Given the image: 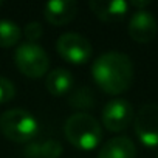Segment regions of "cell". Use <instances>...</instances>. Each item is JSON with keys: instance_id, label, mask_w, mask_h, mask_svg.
<instances>
[{"instance_id": "1", "label": "cell", "mask_w": 158, "mask_h": 158, "mask_svg": "<svg viewBox=\"0 0 158 158\" xmlns=\"http://www.w3.org/2000/svg\"><path fill=\"white\" fill-rule=\"evenodd\" d=\"M95 82L110 95L126 92L133 79V64L130 57L119 51H109L101 54L92 65Z\"/></svg>"}, {"instance_id": "2", "label": "cell", "mask_w": 158, "mask_h": 158, "mask_svg": "<svg viewBox=\"0 0 158 158\" xmlns=\"http://www.w3.org/2000/svg\"><path fill=\"white\" fill-rule=\"evenodd\" d=\"M64 132L67 139L81 150H92L95 149L101 138L102 130L99 123L85 112L73 113L64 126Z\"/></svg>"}, {"instance_id": "3", "label": "cell", "mask_w": 158, "mask_h": 158, "mask_svg": "<svg viewBox=\"0 0 158 158\" xmlns=\"http://www.w3.org/2000/svg\"><path fill=\"white\" fill-rule=\"evenodd\" d=\"M0 129L8 139L25 143L37 135L39 123L36 116L25 109H10L0 116Z\"/></svg>"}, {"instance_id": "4", "label": "cell", "mask_w": 158, "mask_h": 158, "mask_svg": "<svg viewBox=\"0 0 158 158\" xmlns=\"http://www.w3.org/2000/svg\"><path fill=\"white\" fill-rule=\"evenodd\" d=\"M14 60L17 68L28 77H40L47 73L50 65V57L47 51L37 44H22L16 53Z\"/></svg>"}, {"instance_id": "5", "label": "cell", "mask_w": 158, "mask_h": 158, "mask_svg": "<svg viewBox=\"0 0 158 158\" xmlns=\"http://www.w3.org/2000/svg\"><path fill=\"white\" fill-rule=\"evenodd\" d=\"M57 53L71 64H84L92 56L90 40L79 33H64L56 42Z\"/></svg>"}, {"instance_id": "6", "label": "cell", "mask_w": 158, "mask_h": 158, "mask_svg": "<svg viewBox=\"0 0 158 158\" xmlns=\"http://www.w3.org/2000/svg\"><path fill=\"white\" fill-rule=\"evenodd\" d=\"M135 133L139 141L147 147L158 146V106H143L135 118Z\"/></svg>"}, {"instance_id": "7", "label": "cell", "mask_w": 158, "mask_h": 158, "mask_svg": "<svg viewBox=\"0 0 158 158\" xmlns=\"http://www.w3.org/2000/svg\"><path fill=\"white\" fill-rule=\"evenodd\" d=\"M133 118V107L123 98H115L102 109V124L112 132L124 130Z\"/></svg>"}, {"instance_id": "8", "label": "cell", "mask_w": 158, "mask_h": 158, "mask_svg": "<svg viewBox=\"0 0 158 158\" xmlns=\"http://www.w3.org/2000/svg\"><path fill=\"white\" fill-rule=\"evenodd\" d=\"M127 30L133 40L146 44L155 39L158 33V23L153 14L147 10H136L129 20Z\"/></svg>"}, {"instance_id": "9", "label": "cell", "mask_w": 158, "mask_h": 158, "mask_svg": "<svg viewBox=\"0 0 158 158\" xmlns=\"http://www.w3.org/2000/svg\"><path fill=\"white\" fill-rule=\"evenodd\" d=\"M76 13H77V3L74 0H50L44 6L45 19L54 27L68 23L70 20L74 19Z\"/></svg>"}, {"instance_id": "10", "label": "cell", "mask_w": 158, "mask_h": 158, "mask_svg": "<svg viewBox=\"0 0 158 158\" xmlns=\"http://www.w3.org/2000/svg\"><path fill=\"white\" fill-rule=\"evenodd\" d=\"M129 3L126 0H92L90 8L96 17L104 22H115L126 16L129 10Z\"/></svg>"}, {"instance_id": "11", "label": "cell", "mask_w": 158, "mask_h": 158, "mask_svg": "<svg viewBox=\"0 0 158 158\" xmlns=\"http://www.w3.org/2000/svg\"><path fill=\"white\" fill-rule=\"evenodd\" d=\"M136 147L132 139L126 136H115L109 139L98 153V158H135Z\"/></svg>"}, {"instance_id": "12", "label": "cell", "mask_w": 158, "mask_h": 158, "mask_svg": "<svg viewBox=\"0 0 158 158\" xmlns=\"http://www.w3.org/2000/svg\"><path fill=\"white\" fill-rule=\"evenodd\" d=\"M45 84H47V89L51 95L62 96L71 90V87L74 84V79H73L71 71H68L65 68H56L47 74Z\"/></svg>"}, {"instance_id": "13", "label": "cell", "mask_w": 158, "mask_h": 158, "mask_svg": "<svg viewBox=\"0 0 158 158\" xmlns=\"http://www.w3.org/2000/svg\"><path fill=\"white\" fill-rule=\"evenodd\" d=\"M22 36L20 27L8 19H0V47L8 48L19 42Z\"/></svg>"}, {"instance_id": "14", "label": "cell", "mask_w": 158, "mask_h": 158, "mask_svg": "<svg viewBox=\"0 0 158 158\" xmlns=\"http://www.w3.org/2000/svg\"><path fill=\"white\" fill-rule=\"evenodd\" d=\"M27 153L30 158H59L62 153V146L57 141L50 139L40 144L30 146Z\"/></svg>"}, {"instance_id": "15", "label": "cell", "mask_w": 158, "mask_h": 158, "mask_svg": "<svg viewBox=\"0 0 158 158\" xmlns=\"http://www.w3.org/2000/svg\"><path fill=\"white\" fill-rule=\"evenodd\" d=\"M14 95H16L14 84L10 81V79L0 76V104L11 101L14 98Z\"/></svg>"}, {"instance_id": "16", "label": "cell", "mask_w": 158, "mask_h": 158, "mask_svg": "<svg viewBox=\"0 0 158 158\" xmlns=\"http://www.w3.org/2000/svg\"><path fill=\"white\" fill-rule=\"evenodd\" d=\"M44 33V28L39 22H30L25 25V37L30 40V44H34V40H37Z\"/></svg>"}, {"instance_id": "17", "label": "cell", "mask_w": 158, "mask_h": 158, "mask_svg": "<svg viewBox=\"0 0 158 158\" xmlns=\"http://www.w3.org/2000/svg\"><path fill=\"white\" fill-rule=\"evenodd\" d=\"M129 5H132V6H135L138 10H144L146 6L150 5V2H149V0H133V2H130Z\"/></svg>"}, {"instance_id": "18", "label": "cell", "mask_w": 158, "mask_h": 158, "mask_svg": "<svg viewBox=\"0 0 158 158\" xmlns=\"http://www.w3.org/2000/svg\"><path fill=\"white\" fill-rule=\"evenodd\" d=\"M0 6H2V2H0Z\"/></svg>"}, {"instance_id": "19", "label": "cell", "mask_w": 158, "mask_h": 158, "mask_svg": "<svg viewBox=\"0 0 158 158\" xmlns=\"http://www.w3.org/2000/svg\"><path fill=\"white\" fill-rule=\"evenodd\" d=\"M156 158H158V156H156Z\"/></svg>"}]
</instances>
